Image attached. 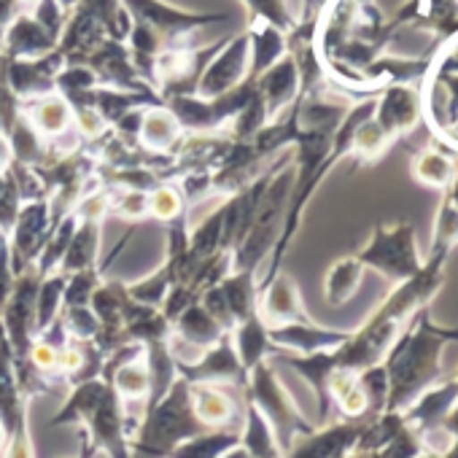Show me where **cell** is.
I'll list each match as a JSON object with an SVG mask.
<instances>
[{
	"label": "cell",
	"mask_w": 458,
	"mask_h": 458,
	"mask_svg": "<svg viewBox=\"0 0 458 458\" xmlns=\"http://www.w3.org/2000/svg\"><path fill=\"white\" fill-rule=\"evenodd\" d=\"M367 262L383 267L391 276H412L418 270V259L412 251V235L407 226H399L396 233H380L375 246L364 254Z\"/></svg>",
	"instance_id": "cell-1"
},
{
	"label": "cell",
	"mask_w": 458,
	"mask_h": 458,
	"mask_svg": "<svg viewBox=\"0 0 458 458\" xmlns=\"http://www.w3.org/2000/svg\"><path fill=\"white\" fill-rule=\"evenodd\" d=\"M356 284H359V270H356V265H353V262H343V265L332 273V278H329V294H332V300H335V302L345 300V297L353 292Z\"/></svg>",
	"instance_id": "cell-2"
},
{
	"label": "cell",
	"mask_w": 458,
	"mask_h": 458,
	"mask_svg": "<svg viewBox=\"0 0 458 458\" xmlns=\"http://www.w3.org/2000/svg\"><path fill=\"white\" fill-rule=\"evenodd\" d=\"M12 38H14V44H17V47H22L25 52H30V49H41V47L47 44V36H44L33 22H20V25H17V30L12 33Z\"/></svg>",
	"instance_id": "cell-3"
},
{
	"label": "cell",
	"mask_w": 458,
	"mask_h": 458,
	"mask_svg": "<svg viewBox=\"0 0 458 458\" xmlns=\"http://www.w3.org/2000/svg\"><path fill=\"white\" fill-rule=\"evenodd\" d=\"M262 332H259V327L257 324H251L246 332H243V353H246V359H249V364L257 359V353H259V348H262Z\"/></svg>",
	"instance_id": "cell-4"
},
{
	"label": "cell",
	"mask_w": 458,
	"mask_h": 458,
	"mask_svg": "<svg viewBox=\"0 0 458 458\" xmlns=\"http://www.w3.org/2000/svg\"><path fill=\"white\" fill-rule=\"evenodd\" d=\"M0 154H4V146H0Z\"/></svg>",
	"instance_id": "cell-5"
},
{
	"label": "cell",
	"mask_w": 458,
	"mask_h": 458,
	"mask_svg": "<svg viewBox=\"0 0 458 458\" xmlns=\"http://www.w3.org/2000/svg\"><path fill=\"white\" fill-rule=\"evenodd\" d=\"M65 4H73V0H65Z\"/></svg>",
	"instance_id": "cell-6"
}]
</instances>
